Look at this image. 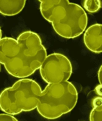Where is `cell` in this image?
Wrapping results in <instances>:
<instances>
[{"instance_id":"cell-1","label":"cell","mask_w":102,"mask_h":121,"mask_svg":"<svg viewBox=\"0 0 102 121\" xmlns=\"http://www.w3.org/2000/svg\"><path fill=\"white\" fill-rule=\"evenodd\" d=\"M47 57L41 39L33 32L22 33L17 40L9 37L0 39V63L9 74L16 78L31 75L40 69Z\"/></svg>"},{"instance_id":"cell-2","label":"cell","mask_w":102,"mask_h":121,"mask_svg":"<svg viewBox=\"0 0 102 121\" xmlns=\"http://www.w3.org/2000/svg\"><path fill=\"white\" fill-rule=\"evenodd\" d=\"M41 14L52 24L56 33L65 39L78 37L86 29L88 18L78 4L67 0H39Z\"/></svg>"},{"instance_id":"cell-3","label":"cell","mask_w":102,"mask_h":121,"mask_svg":"<svg viewBox=\"0 0 102 121\" xmlns=\"http://www.w3.org/2000/svg\"><path fill=\"white\" fill-rule=\"evenodd\" d=\"M77 100L76 89L71 82L48 84L40 96L36 108L44 118L56 119L73 110Z\"/></svg>"},{"instance_id":"cell-4","label":"cell","mask_w":102,"mask_h":121,"mask_svg":"<svg viewBox=\"0 0 102 121\" xmlns=\"http://www.w3.org/2000/svg\"><path fill=\"white\" fill-rule=\"evenodd\" d=\"M41 92L39 85L35 81L28 78L18 80L1 92L0 109L10 115L31 111L37 108Z\"/></svg>"},{"instance_id":"cell-5","label":"cell","mask_w":102,"mask_h":121,"mask_svg":"<svg viewBox=\"0 0 102 121\" xmlns=\"http://www.w3.org/2000/svg\"><path fill=\"white\" fill-rule=\"evenodd\" d=\"M39 69L42 78L48 84L67 81L72 73L70 61L60 53H53L47 56Z\"/></svg>"},{"instance_id":"cell-6","label":"cell","mask_w":102,"mask_h":121,"mask_svg":"<svg viewBox=\"0 0 102 121\" xmlns=\"http://www.w3.org/2000/svg\"><path fill=\"white\" fill-rule=\"evenodd\" d=\"M84 42L89 50L95 53L102 52V25L95 24L85 32Z\"/></svg>"},{"instance_id":"cell-7","label":"cell","mask_w":102,"mask_h":121,"mask_svg":"<svg viewBox=\"0 0 102 121\" xmlns=\"http://www.w3.org/2000/svg\"><path fill=\"white\" fill-rule=\"evenodd\" d=\"M26 3L22 0H0V12L5 16H14L22 11Z\"/></svg>"},{"instance_id":"cell-8","label":"cell","mask_w":102,"mask_h":121,"mask_svg":"<svg viewBox=\"0 0 102 121\" xmlns=\"http://www.w3.org/2000/svg\"><path fill=\"white\" fill-rule=\"evenodd\" d=\"M84 8L91 13L98 12L102 6V3L99 0H86L83 2Z\"/></svg>"},{"instance_id":"cell-9","label":"cell","mask_w":102,"mask_h":121,"mask_svg":"<svg viewBox=\"0 0 102 121\" xmlns=\"http://www.w3.org/2000/svg\"><path fill=\"white\" fill-rule=\"evenodd\" d=\"M89 118L91 121H102V105L93 108Z\"/></svg>"},{"instance_id":"cell-10","label":"cell","mask_w":102,"mask_h":121,"mask_svg":"<svg viewBox=\"0 0 102 121\" xmlns=\"http://www.w3.org/2000/svg\"><path fill=\"white\" fill-rule=\"evenodd\" d=\"M0 121H17L15 117L9 114L2 113L0 114Z\"/></svg>"},{"instance_id":"cell-11","label":"cell","mask_w":102,"mask_h":121,"mask_svg":"<svg viewBox=\"0 0 102 121\" xmlns=\"http://www.w3.org/2000/svg\"><path fill=\"white\" fill-rule=\"evenodd\" d=\"M92 105L93 108L102 105V97L98 96L94 98L92 100Z\"/></svg>"},{"instance_id":"cell-12","label":"cell","mask_w":102,"mask_h":121,"mask_svg":"<svg viewBox=\"0 0 102 121\" xmlns=\"http://www.w3.org/2000/svg\"><path fill=\"white\" fill-rule=\"evenodd\" d=\"M94 92L98 95L102 97V85L99 84L95 87Z\"/></svg>"},{"instance_id":"cell-13","label":"cell","mask_w":102,"mask_h":121,"mask_svg":"<svg viewBox=\"0 0 102 121\" xmlns=\"http://www.w3.org/2000/svg\"><path fill=\"white\" fill-rule=\"evenodd\" d=\"M98 78L100 84L102 85V65L98 70Z\"/></svg>"}]
</instances>
